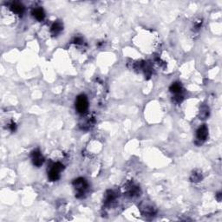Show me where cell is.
I'll use <instances>...</instances> for the list:
<instances>
[{
    "label": "cell",
    "instance_id": "1",
    "mask_svg": "<svg viewBox=\"0 0 222 222\" xmlns=\"http://www.w3.org/2000/svg\"><path fill=\"white\" fill-rule=\"evenodd\" d=\"M89 107V102L88 99L84 95H80L78 96L76 100V109L78 111V113L83 114L85 113Z\"/></svg>",
    "mask_w": 222,
    "mask_h": 222
},
{
    "label": "cell",
    "instance_id": "2",
    "mask_svg": "<svg viewBox=\"0 0 222 222\" xmlns=\"http://www.w3.org/2000/svg\"><path fill=\"white\" fill-rule=\"evenodd\" d=\"M63 169V165H62L59 162L54 163L52 165V167L50 169L49 172V179L51 180V181H56L60 178V173Z\"/></svg>",
    "mask_w": 222,
    "mask_h": 222
},
{
    "label": "cell",
    "instance_id": "3",
    "mask_svg": "<svg viewBox=\"0 0 222 222\" xmlns=\"http://www.w3.org/2000/svg\"><path fill=\"white\" fill-rule=\"evenodd\" d=\"M31 159H32V162L33 164L37 166V167H40L42 166L44 161V158L43 156L41 155V153L39 152V150H34L32 154H31Z\"/></svg>",
    "mask_w": 222,
    "mask_h": 222
},
{
    "label": "cell",
    "instance_id": "4",
    "mask_svg": "<svg viewBox=\"0 0 222 222\" xmlns=\"http://www.w3.org/2000/svg\"><path fill=\"white\" fill-rule=\"evenodd\" d=\"M73 184H74L75 187L76 188V190L78 191L77 195H82L83 192H84V190H85L86 188H87V187H88V185H87V182H86L85 180L82 179V178H79V179L77 180H75Z\"/></svg>",
    "mask_w": 222,
    "mask_h": 222
},
{
    "label": "cell",
    "instance_id": "5",
    "mask_svg": "<svg viewBox=\"0 0 222 222\" xmlns=\"http://www.w3.org/2000/svg\"><path fill=\"white\" fill-rule=\"evenodd\" d=\"M208 136V129L206 125H203L197 130V138L200 141H205Z\"/></svg>",
    "mask_w": 222,
    "mask_h": 222
},
{
    "label": "cell",
    "instance_id": "6",
    "mask_svg": "<svg viewBox=\"0 0 222 222\" xmlns=\"http://www.w3.org/2000/svg\"><path fill=\"white\" fill-rule=\"evenodd\" d=\"M12 11L16 14H18V15H22L24 12V7H23V4H19V3H14L12 4Z\"/></svg>",
    "mask_w": 222,
    "mask_h": 222
},
{
    "label": "cell",
    "instance_id": "7",
    "mask_svg": "<svg viewBox=\"0 0 222 222\" xmlns=\"http://www.w3.org/2000/svg\"><path fill=\"white\" fill-rule=\"evenodd\" d=\"M33 16L35 17V18L38 21H42L44 18L45 17V14H44V12H43V9L41 8H37V9H35L33 11Z\"/></svg>",
    "mask_w": 222,
    "mask_h": 222
},
{
    "label": "cell",
    "instance_id": "8",
    "mask_svg": "<svg viewBox=\"0 0 222 222\" xmlns=\"http://www.w3.org/2000/svg\"><path fill=\"white\" fill-rule=\"evenodd\" d=\"M62 24H61L60 23H58V22H57V23H54L53 24H52V26H51V31L53 35L56 36V35H57V34H59V33L61 32V31H62Z\"/></svg>",
    "mask_w": 222,
    "mask_h": 222
},
{
    "label": "cell",
    "instance_id": "9",
    "mask_svg": "<svg viewBox=\"0 0 222 222\" xmlns=\"http://www.w3.org/2000/svg\"><path fill=\"white\" fill-rule=\"evenodd\" d=\"M181 90H182L181 85H180V83H178V82L173 83V84L171 85V87H170V90H171V92L176 94V95H179V94H180V92H181Z\"/></svg>",
    "mask_w": 222,
    "mask_h": 222
},
{
    "label": "cell",
    "instance_id": "10",
    "mask_svg": "<svg viewBox=\"0 0 222 222\" xmlns=\"http://www.w3.org/2000/svg\"><path fill=\"white\" fill-rule=\"evenodd\" d=\"M209 115V110L207 109V107L204 106L203 108H201L200 109V119H206Z\"/></svg>",
    "mask_w": 222,
    "mask_h": 222
},
{
    "label": "cell",
    "instance_id": "11",
    "mask_svg": "<svg viewBox=\"0 0 222 222\" xmlns=\"http://www.w3.org/2000/svg\"><path fill=\"white\" fill-rule=\"evenodd\" d=\"M200 179H201V175L200 174H196V173H194L191 177V180L193 181H199Z\"/></svg>",
    "mask_w": 222,
    "mask_h": 222
},
{
    "label": "cell",
    "instance_id": "12",
    "mask_svg": "<svg viewBox=\"0 0 222 222\" xmlns=\"http://www.w3.org/2000/svg\"><path fill=\"white\" fill-rule=\"evenodd\" d=\"M15 129H16V124L12 122V124H11V130H12V131H14Z\"/></svg>",
    "mask_w": 222,
    "mask_h": 222
}]
</instances>
